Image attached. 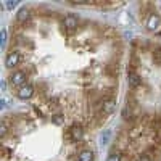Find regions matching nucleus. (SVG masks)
Wrapping results in <instances>:
<instances>
[{
	"label": "nucleus",
	"instance_id": "5",
	"mask_svg": "<svg viewBox=\"0 0 161 161\" xmlns=\"http://www.w3.org/2000/svg\"><path fill=\"white\" fill-rule=\"evenodd\" d=\"M34 93H36V87L28 82L26 86H23V87H19V89L16 90V97H18L19 100H31V98L34 97Z\"/></svg>",
	"mask_w": 161,
	"mask_h": 161
},
{
	"label": "nucleus",
	"instance_id": "12",
	"mask_svg": "<svg viewBox=\"0 0 161 161\" xmlns=\"http://www.w3.org/2000/svg\"><path fill=\"white\" fill-rule=\"evenodd\" d=\"M152 57H153V63L156 66H161V47H155L152 52Z\"/></svg>",
	"mask_w": 161,
	"mask_h": 161
},
{
	"label": "nucleus",
	"instance_id": "19",
	"mask_svg": "<svg viewBox=\"0 0 161 161\" xmlns=\"http://www.w3.org/2000/svg\"><path fill=\"white\" fill-rule=\"evenodd\" d=\"M156 36H158V37H161V29H159V31L156 32Z\"/></svg>",
	"mask_w": 161,
	"mask_h": 161
},
{
	"label": "nucleus",
	"instance_id": "16",
	"mask_svg": "<svg viewBox=\"0 0 161 161\" xmlns=\"http://www.w3.org/2000/svg\"><path fill=\"white\" fill-rule=\"evenodd\" d=\"M8 134V126L5 121H2V124H0V139H5Z\"/></svg>",
	"mask_w": 161,
	"mask_h": 161
},
{
	"label": "nucleus",
	"instance_id": "4",
	"mask_svg": "<svg viewBox=\"0 0 161 161\" xmlns=\"http://www.w3.org/2000/svg\"><path fill=\"white\" fill-rule=\"evenodd\" d=\"M116 105H118V102H116V98H113V97L103 98V100H102V106H100V114H102V116H110V114H113V113L116 111Z\"/></svg>",
	"mask_w": 161,
	"mask_h": 161
},
{
	"label": "nucleus",
	"instance_id": "9",
	"mask_svg": "<svg viewBox=\"0 0 161 161\" xmlns=\"http://www.w3.org/2000/svg\"><path fill=\"white\" fill-rule=\"evenodd\" d=\"M31 18H32V11H31L29 7H21L16 13V21L21 23V24H26Z\"/></svg>",
	"mask_w": 161,
	"mask_h": 161
},
{
	"label": "nucleus",
	"instance_id": "2",
	"mask_svg": "<svg viewBox=\"0 0 161 161\" xmlns=\"http://www.w3.org/2000/svg\"><path fill=\"white\" fill-rule=\"evenodd\" d=\"M145 28L147 31H150V32H158L161 29V16L158 15V13H150L148 16H147L145 19Z\"/></svg>",
	"mask_w": 161,
	"mask_h": 161
},
{
	"label": "nucleus",
	"instance_id": "7",
	"mask_svg": "<svg viewBox=\"0 0 161 161\" xmlns=\"http://www.w3.org/2000/svg\"><path fill=\"white\" fill-rule=\"evenodd\" d=\"M63 26H64V29L66 31H76L77 29V26H79V18L76 15H73V13H68L64 18H63Z\"/></svg>",
	"mask_w": 161,
	"mask_h": 161
},
{
	"label": "nucleus",
	"instance_id": "3",
	"mask_svg": "<svg viewBox=\"0 0 161 161\" xmlns=\"http://www.w3.org/2000/svg\"><path fill=\"white\" fill-rule=\"evenodd\" d=\"M19 63H21V53L18 50H10L5 55V66L8 69L15 71V68H18Z\"/></svg>",
	"mask_w": 161,
	"mask_h": 161
},
{
	"label": "nucleus",
	"instance_id": "8",
	"mask_svg": "<svg viewBox=\"0 0 161 161\" xmlns=\"http://www.w3.org/2000/svg\"><path fill=\"white\" fill-rule=\"evenodd\" d=\"M143 84V79L140 74H137L136 71H127V86L130 89H139Z\"/></svg>",
	"mask_w": 161,
	"mask_h": 161
},
{
	"label": "nucleus",
	"instance_id": "13",
	"mask_svg": "<svg viewBox=\"0 0 161 161\" xmlns=\"http://www.w3.org/2000/svg\"><path fill=\"white\" fill-rule=\"evenodd\" d=\"M106 161H123V155H121V152H118V150H113V152H110Z\"/></svg>",
	"mask_w": 161,
	"mask_h": 161
},
{
	"label": "nucleus",
	"instance_id": "18",
	"mask_svg": "<svg viewBox=\"0 0 161 161\" xmlns=\"http://www.w3.org/2000/svg\"><path fill=\"white\" fill-rule=\"evenodd\" d=\"M137 161H152V156H150V155H147V153H142V155L139 156Z\"/></svg>",
	"mask_w": 161,
	"mask_h": 161
},
{
	"label": "nucleus",
	"instance_id": "15",
	"mask_svg": "<svg viewBox=\"0 0 161 161\" xmlns=\"http://www.w3.org/2000/svg\"><path fill=\"white\" fill-rule=\"evenodd\" d=\"M7 42H8V32H7V28H3L2 32H0V44H2V48L7 47Z\"/></svg>",
	"mask_w": 161,
	"mask_h": 161
},
{
	"label": "nucleus",
	"instance_id": "17",
	"mask_svg": "<svg viewBox=\"0 0 161 161\" xmlns=\"http://www.w3.org/2000/svg\"><path fill=\"white\" fill-rule=\"evenodd\" d=\"M18 5V2H16V0H13V2H7V3H3V7L7 8V10H13V8H15Z\"/></svg>",
	"mask_w": 161,
	"mask_h": 161
},
{
	"label": "nucleus",
	"instance_id": "14",
	"mask_svg": "<svg viewBox=\"0 0 161 161\" xmlns=\"http://www.w3.org/2000/svg\"><path fill=\"white\" fill-rule=\"evenodd\" d=\"M110 139H111V130H110V129H105V130L102 132L100 143H102V145H106V143L110 142Z\"/></svg>",
	"mask_w": 161,
	"mask_h": 161
},
{
	"label": "nucleus",
	"instance_id": "11",
	"mask_svg": "<svg viewBox=\"0 0 161 161\" xmlns=\"http://www.w3.org/2000/svg\"><path fill=\"white\" fill-rule=\"evenodd\" d=\"M52 124H55V126H63V124H64V114H63V113H55V114H52Z\"/></svg>",
	"mask_w": 161,
	"mask_h": 161
},
{
	"label": "nucleus",
	"instance_id": "6",
	"mask_svg": "<svg viewBox=\"0 0 161 161\" xmlns=\"http://www.w3.org/2000/svg\"><path fill=\"white\" fill-rule=\"evenodd\" d=\"M84 127L80 126V124H73L71 127H69V130H68V137H69V140L71 142H80L84 139Z\"/></svg>",
	"mask_w": 161,
	"mask_h": 161
},
{
	"label": "nucleus",
	"instance_id": "10",
	"mask_svg": "<svg viewBox=\"0 0 161 161\" xmlns=\"http://www.w3.org/2000/svg\"><path fill=\"white\" fill-rule=\"evenodd\" d=\"M95 159V155L90 148H84L77 153V161H93Z\"/></svg>",
	"mask_w": 161,
	"mask_h": 161
},
{
	"label": "nucleus",
	"instance_id": "1",
	"mask_svg": "<svg viewBox=\"0 0 161 161\" xmlns=\"http://www.w3.org/2000/svg\"><path fill=\"white\" fill-rule=\"evenodd\" d=\"M8 84L11 86V87H15L16 90L19 89V87H23V86H26L28 84V73L26 71H23V69H15V71H11L10 74H8Z\"/></svg>",
	"mask_w": 161,
	"mask_h": 161
}]
</instances>
